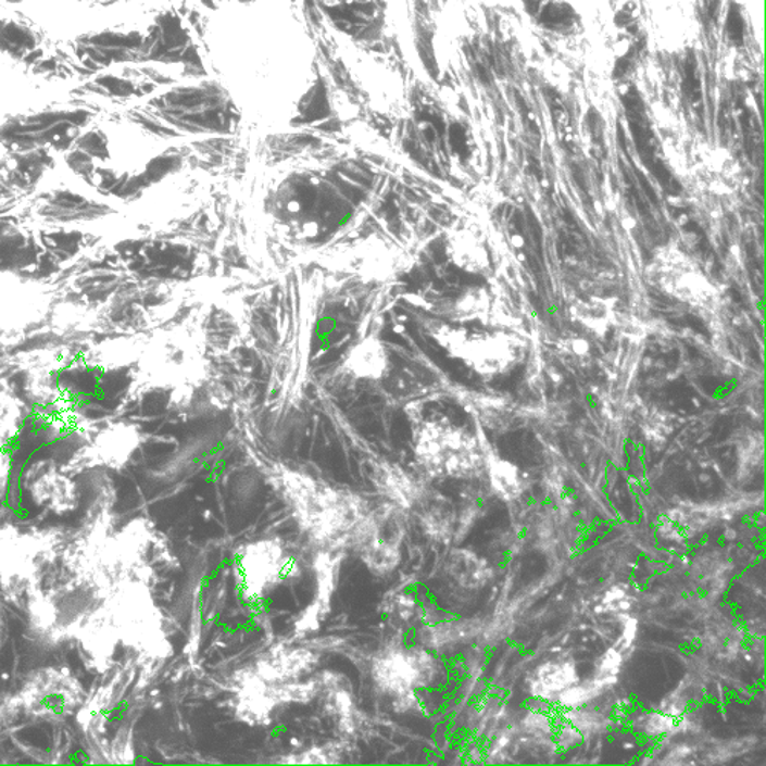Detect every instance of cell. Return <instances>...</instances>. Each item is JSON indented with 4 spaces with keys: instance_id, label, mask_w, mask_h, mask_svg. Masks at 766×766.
I'll return each mask as SVG.
<instances>
[{
    "instance_id": "obj_1",
    "label": "cell",
    "mask_w": 766,
    "mask_h": 766,
    "mask_svg": "<svg viewBox=\"0 0 766 766\" xmlns=\"http://www.w3.org/2000/svg\"><path fill=\"white\" fill-rule=\"evenodd\" d=\"M275 481L299 530L317 552L350 551L359 526L373 507L364 495L286 468L275 474Z\"/></svg>"
},
{
    "instance_id": "obj_2",
    "label": "cell",
    "mask_w": 766,
    "mask_h": 766,
    "mask_svg": "<svg viewBox=\"0 0 766 766\" xmlns=\"http://www.w3.org/2000/svg\"><path fill=\"white\" fill-rule=\"evenodd\" d=\"M440 665L432 650L392 639L369 663V678L380 696L390 699L398 712L416 707L418 693L439 681Z\"/></svg>"
},
{
    "instance_id": "obj_3",
    "label": "cell",
    "mask_w": 766,
    "mask_h": 766,
    "mask_svg": "<svg viewBox=\"0 0 766 766\" xmlns=\"http://www.w3.org/2000/svg\"><path fill=\"white\" fill-rule=\"evenodd\" d=\"M414 454L431 478L466 480L485 470V448L480 440L447 420L425 422L417 429Z\"/></svg>"
},
{
    "instance_id": "obj_4",
    "label": "cell",
    "mask_w": 766,
    "mask_h": 766,
    "mask_svg": "<svg viewBox=\"0 0 766 766\" xmlns=\"http://www.w3.org/2000/svg\"><path fill=\"white\" fill-rule=\"evenodd\" d=\"M319 676L301 681L267 683L248 670L239 668L231 678V707L239 723L249 727H267L278 710L304 705L319 698Z\"/></svg>"
},
{
    "instance_id": "obj_5",
    "label": "cell",
    "mask_w": 766,
    "mask_h": 766,
    "mask_svg": "<svg viewBox=\"0 0 766 766\" xmlns=\"http://www.w3.org/2000/svg\"><path fill=\"white\" fill-rule=\"evenodd\" d=\"M648 279L661 293L689 305L699 315L715 316L723 305L716 284L676 244L665 246L655 253L648 267Z\"/></svg>"
},
{
    "instance_id": "obj_6",
    "label": "cell",
    "mask_w": 766,
    "mask_h": 766,
    "mask_svg": "<svg viewBox=\"0 0 766 766\" xmlns=\"http://www.w3.org/2000/svg\"><path fill=\"white\" fill-rule=\"evenodd\" d=\"M110 619L112 629L126 648L155 656L169 652L162 612L143 582L130 581L118 589Z\"/></svg>"
},
{
    "instance_id": "obj_7",
    "label": "cell",
    "mask_w": 766,
    "mask_h": 766,
    "mask_svg": "<svg viewBox=\"0 0 766 766\" xmlns=\"http://www.w3.org/2000/svg\"><path fill=\"white\" fill-rule=\"evenodd\" d=\"M405 514L384 502L373 506L359 526L350 551L375 577H390L402 562L405 541Z\"/></svg>"
},
{
    "instance_id": "obj_8",
    "label": "cell",
    "mask_w": 766,
    "mask_h": 766,
    "mask_svg": "<svg viewBox=\"0 0 766 766\" xmlns=\"http://www.w3.org/2000/svg\"><path fill=\"white\" fill-rule=\"evenodd\" d=\"M293 567V555L281 538H260L239 551L235 581L244 601L261 603L281 588Z\"/></svg>"
},
{
    "instance_id": "obj_9",
    "label": "cell",
    "mask_w": 766,
    "mask_h": 766,
    "mask_svg": "<svg viewBox=\"0 0 766 766\" xmlns=\"http://www.w3.org/2000/svg\"><path fill=\"white\" fill-rule=\"evenodd\" d=\"M258 679L267 683H287L301 681L312 676L319 667V656L305 648L294 645H278L267 650L246 665Z\"/></svg>"
},
{
    "instance_id": "obj_10",
    "label": "cell",
    "mask_w": 766,
    "mask_h": 766,
    "mask_svg": "<svg viewBox=\"0 0 766 766\" xmlns=\"http://www.w3.org/2000/svg\"><path fill=\"white\" fill-rule=\"evenodd\" d=\"M373 485L384 502L411 514L428 492V486L398 465H377L372 474Z\"/></svg>"
},
{
    "instance_id": "obj_11",
    "label": "cell",
    "mask_w": 766,
    "mask_h": 766,
    "mask_svg": "<svg viewBox=\"0 0 766 766\" xmlns=\"http://www.w3.org/2000/svg\"><path fill=\"white\" fill-rule=\"evenodd\" d=\"M578 681V668L574 661H548L533 670L528 690L536 701L555 705L560 694Z\"/></svg>"
},
{
    "instance_id": "obj_12",
    "label": "cell",
    "mask_w": 766,
    "mask_h": 766,
    "mask_svg": "<svg viewBox=\"0 0 766 766\" xmlns=\"http://www.w3.org/2000/svg\"><path fill=\"white\" fill-rule=\"evenodd\" d=\"M342 554L335 552H317L315 567L317 577L316 597L313 598L312 604L302 613L299 629L306 631L316 629L328 611V601L335 590L336 581H338L339 563H341Z\"/></svg>"
},
{
    "instance_id": "obj_13",
    "label": "cell",
    "mask_w": 766,
    "mask_h": 766,
    "mask_svg": "<svg viewBox=\"0 0 766 766\" xmlns=\"http://www.w3.org/2000/svg\"><path fill=\"white\" fill-rule=\"evenodd\" d=\"M411 514L416 515L426 537L437 543H450L455 537V511L450 500L444 499L443 495L428 489Z\"/></svg>"
},
{
    "instance_id": "obj_14",
    "label": "cell",
    "mask_w": 766,
    "mask_h": 766,
    "mask_svg": "<svg viewBox=\"0 0 766 766\" xmlns=\"http://www.w3.org/2000/svg\"><path fill=\"white\" fill-rule=\"evenodd\" d=\"M29 492L36 504L58 515L76 510L78 503L76 485L55 473H45L37 477L33 480Z\"/></svg>"
},
{
    "instance_id": "obj_15",
    "label": "cell",
    "mask_w": 766,
    "mask_h": 766,
    "mask_svg": "<svg viewBox=\"0 0 766 766\" xmlns=\"http://www.w3.org/2000/svg\"><path fill=\"white\" fill-rule=\"evenodd\" d=\"M447 574L460 588L478 590L491 581L492 567L476 552L454 549L447 560Z\"/></svg>"
},
{
    "instance_id": "obj_16",
    "label": "cell",
    "mask_w": 766,
    "mask_h": 766,
    "mask_svg": "<svg viewBox=\"0 0 766 766\" xmlns=\"http://www.w3.org/2000/svg\"><path fill=\"white\" fill-rule=\"evenodd\" d=\"M35 541L17 529L0 532V574L25 577L35 567Z\"/></svg>"
},
{
    "instance_id": "obj_17",
    "label": "cell",
    "mask_w": 766,
    "mask_h": 766,
    "mask_svg": "<svg viewBox=\"0 0 766 766\" xmlns=\"http://www.w3.org/2000/svg\"><path fill=\"white\" fill-rule=\"evenodd\" d=\"M485 470L492 492L503 502L512 503L525 494L526 478L517 465L485 448Z\"/></svg>"
},
{
    "instance_id": "obj_18",
    "label": "cell",
    "mask_w": 766,
    "mask_h": 766,
    "mask_svg": "<svg viewBox=\"0 0 766 766\" xmlns=\"http://www.w3.org/2000/svg\"><path fill=\"white\" fill-rule=\"evenodd\" d=\"M477 629V621L426 624L424 629L420 630V644L436 652V650L447 649L450 645H457L468 641V639L476 637Z\"/></svg>"
},
{
    "instance_id": "obj_19",
    "label": "cell",
    "mask_w": 766,
    "mask_h": 766,
    "mask_svg": "<svg viewBox=\"0 0 766 766\" xmlns=\"http://www.w3.org/2000/svg\"><path fill=\"white\" fill-rule=\"evenodd\" d=\"M563 719L569 723L572 727L577 728L582 738L590 736H600L607 732L612 727L613 720L611 717L601 713L600 710L586 707L563 710Z\"/></svg>"
},
{
    "instance_id": "obj_20",
    "label": "cell",
    "mask_w": 766,
    "mask_h": 766,
    "mask_svg": "<svg viewBox=\"0 0 766 766\" xmlns=\"http://www.w3.org/2000/svg\"><path fill=\"white\" fill-rule=\"evenodd\" d=\"M681 720L673 719L665 715L661 710H652V712L638 713L630 723V727L639 736L644 738L660 739L664 736H670L679 727Z\"/></svg>"
},
{
    "instance_id": "obj_21",
    "label": "cell",
    "mask_w": 766,
    "mask_h": 766,
    "mask_svg": "<svg viewBox=\"0 0 766 766\" xmlns=\"http://www.w3.org/2000/svg\"><path fill=\"white\" fill-rule=\"evenodd\" d=\"M605 690L595 681V679H586V681H579L569 687V689L564 690L560 694L558 701H556V707L560 710H572L586 707V705L592 704L597 698L604 694Z\"/></svg>"
},
{
    "instance_id": "obj_22",
    "label": "cell",
    "mask_w": 766,
    "mask_h": 766,
    "mask_svg": "<svg viewBox=\"0 0 766 766\" xmlns=\"http://www.w3.org/2000/svg\"><path fill=\"white\" fill-rule=\"evenodd\" d=\"M343 756L342 745L338 743H325V745L312 746L299 753L284 757L282 764L291 765H336L341 764Z\"/></svg>"
},
{
    "instance_id": "obj_23",
    "label": "cell",
    "mask_w": 766,
    "mask_h": 766,
    "mask_svg": "<svg viewBox=\"0 0 766 766\" xmlns=\"http://www.w3.org/2000/svg\"><path fill=\"white\" fill-rule=\"evenodd\" d=\"M624 663V653L621 650L613 648L605 650L603 655L598 657L595 663V670H593L592 678L595 679L598 683L605 691L612 689L618 682L619 673H621Z\"/></svg>"
},
{
    "instance_id": "obj_24",
    "label": "cell",
    "mask_w": 766,
    "mask_h": 766,
    "mask_svg": "<svg viewBox=\"0 0 766 766\" xmlns=\"http://www.w3.org/2000/svg\"><path fill=\"white\" fill-rule=\"evenodd\" d=\"M633 603L635 598L631 595L630 589L626 585H615L601 598L595 612L598 615H629Z\"/></svg>"
},
{
    "instance_id": "obj_25",
    "label": "cell",
    "mask_w": 766,
    "mask_h": 766,
    "mask_svg": "<svg viewBox=\"0 0 766 766\" xmlns=\"http://www.w3.org/2000/svg\"><path fill=\"white\" fill-rule=\"evenodd\" d=\"M523 730L540 741L554 739L555 720L540 708H529L522 719Z\"/></svg>"
},
{
    "instance_id": "obj_26",
    "label": "cell",
    "mask_w": 766,
    "mask_h": 766,
    "mask_svg": "<svg viewBox=\"0 0 766 766\" xmlns=\"http://www.w3.org/2000/svg\"><path fill=\"white\" fill-rule=\"evenodd\" d=\"M390 607L387 608L385 615L390 618L391 624L409 627L414 619L422 615L418 612V603L413 597L401 595L392 598Z\"/></svg>"
},
{
    "instance_id": "obj_27",
    "label": "cell",
    "mask_w": 766,
    "mask_h": 766,
    "mask_svg": "<svg viewBox=\"0 0 766 766\" xmlns=\"http://www.w3.org/2000/svg\"><path fill=\"white\" fill-rule=\"evenodd\" d=\"M552 741L555 742V745L558 746L560 750H572L585 741V738L579 734L577 728L572 727V725L566 723L562 717L560 723H555L554 739H552Z\"/></svg>"
},
{
    "instance_id": "obj_28",
    "label": "cell",
    "mask_w": 766,
    "mask_h": 766,
    "mask_svg": "<svg viewBox=\"0 0 766 766\" xmlns=\"http://www.w3.org/2000/svg\"><path fill=\"white\" fill-rule=\"evenodd\" d=\"M687 708H689V699L683 696L681 691H673L667 698L663 699L660 708L661 712L673 717L676 720H682L686 716Z\"/></svg>"
},
{
    "instance_id": "obj_29",
    "label": "cell",
    "mask_w": 766,
    "mask_h": 766,
    "mask_svg": "<svg viewBox=\"0 0 766 766\" xmlns=\"http://www.w3.org/2000/svg\"><path fill=\"white\" fill-rule=\"evenodd\" d=\"M762 459H764V443L758 439L753 440L741 454V476L745 473L750 477L758 465H762Z\"/></svg>"
},
{
    "instance_id": "obj_30",
    "label": "cell",
    "mask_w": 766,
    "mask_h": 766,
    "mask_svg": "<svg viewBox=\"0 0 766 766\" xmlns=\"http://www.w3.org/2000/svg\"><path fill=\"white\" fill-rule=\"evenodd\" d=\"M623 618V631L619 635L618 641H616L615 648L621 650L626 653L627 650L633 648L635 641L638 637V619L630 615H624Z\"/></svg>"
},
{
    "instance_id": "obj_31",
    "label": "cell",
    "mask_w": 766,
    "mask_h": 766,
    "mask_svg": "<svg viewBox=\"0 0 766 766\" xmlns=\"http://www.w3.org/2000/svg\"><path fill=\"white\" fill-rule=\"evenodd\" d=\"M657 532H660V536L663 537L664 540L668 541H682L683 538H686L678 523L673 522L668 515H665V517L661 519L660 525H657Z\"/></svg>"
},
{
    "instance_id": "obj_32",
    "label": "cell",
    "mask_w": 766,
    "mask_h": 766,
    "mask_svg": "<svg viewBox=\"0 0 766 766\" xmlns=\"http://www.w3.org/2000/svg\"><path fill=\"white\" fill-rule=\"evenodd\" d=\"M689 756H690L689 746H673L670 754H668V756L665 757L664 764H668V765L682 764L681 761H686V758Z\"/></svg>"
},
{
    "instance_id": "obj_33",
    "label": "cell",
    "mask_w": 766,
    "mask_h": 766,
    "mask_svg": "<svg viewBox=\"0 0 766 766\" xmlns=\"http://www.w3.org/2000/svg\"><path fill=\"white\" fill-rule=\"evenodd\" d=\"M3 645V626H2V619H0V650H2Z\"/></svg>"
}]
</instances>
